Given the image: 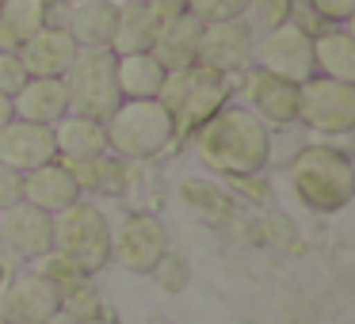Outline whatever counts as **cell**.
<instances>
[{"label":"cell","instance_id":"obj_32","mask_svg":"<svg viewBox=\"0 0 355 324\" xmlns=\"http://www.w3.org/2000/svg\"><path fill=\"white\" fill-rule=\"evenodd\" d=\"M146 8L157 16V24H168V19H176V16H184L187 12V0H146Z\"/></svg>","mask_w":355,"mask_h":324},{"label":"cell","instance_id":"obj_16","mask_svg":"<svg viewBox=\"0 0 355 324\" xmlns=\"http://www.w3.org/2000/svg\"><path fill=\"white\" fill-rule=\"evenodd\" d=\"M77 199H80V187H77V179H73L69 164L50 161V164H42V168L24 172V202L39 206L42 214L54 217V214H62L65 206H73Z\"/></svg>","mask_w":355,"mask_h":324},{"label":"cell","instance_id":"obj_17","mask_svg":"<svg viewBox=\"0 0 355 324\" xmlns=\"http://www.w3.org/2000/svg\"><path fill=\"white\" fill-rule=\"evenodd\" d=\"M16 118L24 123H39V126H54L69 115V92H65L62 77H31L16 96H12Z\"/></svg>","mask_w":355,"mask_h":324},{"label":"cell","instance_id":"obj_13","mask_svg":"<svg viewBox=\"0 0 355 324\" xmlns=\"http://www.w3.org/2000/svg\"><path fill=\"white\" fill-rule=\"evenodd\" d=\"M0 244L19 260H39L54 244V217L31 202H16L0 217Z\"/></svg>","mask_w":355,"mask_h":324},{"label":"cell","instance_id":"obj_12","mask_svg":"<svg viewBox=\"0 0 355 324\" xmlns=\"http://www.w3.org/2000/svg\"><path fill=\"white\" fill-rule=\"evenodd\" d=\"M245 107L268 126H294L298 123V84L252 65L245 73Z\"/></svg>","mask_w":355,"mask_h":324},{"label":"cell","instance_id":"obj_28","mask_svg":"<svg viewBox=\"0 0 355 324\" xmlns=\"http://www.w3.org/2000/svg\"><path fill=\"white\" fill-rule=\"evenodd\" d=\"M27 80H31V73L24 69V57H19L16 50H0V92L16 96Z\"/></svg>","mask_w":355,"mask_h":324},{"label":"cell","instance_id":"obj_18","mask_svg":"<svg viewBox=\"0 0 355 324\" xmlns=\"http://www.w3.org/2000/svg\"><path fill=\"white\" fill-rule=\"evenodd\" d=\"M19 57H24V69L31 77H65L73 57H77V42L69 39V31L62 24H46L19 50Z\"/></svg>","mask_w":355,"mask_h":324},{"label":"cell","instance_id":"obj_27","mask_svg":"<svg viewBox=\"0 0 355 324\" xmlns=\"http://www.w3.org/2000/svg\"><path fill=\"white\" fill-rule=\"evenodd\" d=\"M248 4L252 0H187V12L199 24H225V19H245Z\"/></svg>","mask_w":355,"mask_h":324},{"label":"cell","instance_id":"obj_23","mask_svg":"<svg viewBox=\"0 0 355 324\" xmlns=\"http://www.w3.org/2000/svg\"><path fill=\"white\" fill-rule=\"evenodd\" d=\"M65 164V161H62ZM73 179H77L80 195H96V199H123L130 179H126V161L111 153H100V156H88V161H73L69 164Z\"/></svg>","mask_w":355,"mask_h":324},{"label":"cell","instance_id":"obj_31","mask_svg":"<svg viewBox=\"0 0 355 324\" xmlns=\"http://www.w3.org/2000/svg\"><path fill=\"white\" fill-rule=\"evenodd\" d=\"M16 202H24V172L0 164V214L12 210Z\"/></svg>","mask_w":355,"mask_h":324},{"label":"cell","instance_id":"obj_5","mask_svg":"<svg viewBox=\"0 0 355 324\" xmlns=\"http://www.w3.org/2000/svg\"><path fill=\"white\" fill-rule=\"evenodd\" d=\"M50 252L77 263L85 275H100L111 263L107 214L88 199H77L73 206H65L62 214H54V244H50Z\"/></svg>","mask_w":355,"mask_h":324},{"label":"cell","instance_id":"obj_25","mask_svg":"<svg viewBox=\"0 0 355 324\" xmlns=\"http://www.w3.org/2000/svg\"><path fill=\"white\" fill-rule=\"evenodd\" d=\"M115 73L123 100H157L164 88V77H168V69L153 54H123Z\"/></svg>","mask_w":355,"mask_h":324},{"label":"cell","instance_id":"obj_7","mask_svg":"<svg viewBox=\"0 0 355 324\" xmlns=\"http://www.w3.org/2000/svg\"><path fill=\"white\" fill-rule=\"evenodd\" d=\"M298 123H306L313 134L344 138L355 130V84L332 80L313 73L298 84Z\"/></svg>","mask_w":355,"mask_h":324},{"label":"cell","instance_id":"obj_15","mask_svg":"<svg viewBox=\"0 0 355 324\" xmlns=\"http://www.w3.org/2000/svg\"><path fill=\"white\" fill-rule=\"evenodd\" d=\"M62 27L77 42V50H111L119 27V4L115 0H73L65 4Z\"/></svg>","mask_w":355,"mask_h":324},{"label":"cell","instance_id":"obj_34","mask_svg":"<svg viewBox=\"0 0 355 324\" xmlns=\"http://www.w3.org/2000/svg\"><path fill=\"white\" fill-rule=\"evenodd\" d=\"M46 324H85V321H80V316L77 313H69V309H58V313L54 316H50V321Z\"/></svg>","mask_w":355,"mask_h":324},{"label":"cell","instance_id":"obj_21","mask_svg":"<svg viewBox=\"0 0 355 324\" xmlns=\"http://www.w3.org/2000/svg\"><path fill=\"white\" fill-rule=\"evenodd\" d=\"M54 145H58V161L73 164V161L107 153V134H103V123L69 111L62 123H54Z\"/></svg>","mask_w":355,"mask_h":324},{"label":"cell","instance_id":"obj_14","mask_svg":"<svg viewBox=\"0 0 355 324\" xmlns=\"http://www.w3.org/2000/svg\"><path fill=\"white\" fill-rule=\"evenodd\" d=\"M58 161V145H54V126H39V123H24L12 118L0 130V164H8L16 172H31L42 164Z\"/></svg>","mask_w":355,"mask_h":324},{"label":"cell","instance_id":"obj_6","mask_svg":"<svg viewBox=\"0 0 355 324\" xmlns=\"http://www.w3.org/2000/svg\"><path fill=\"white\" fill-rule=\"evenodd\" d=\"M119 57L111 50H77L69 73H65V92H69V111L73 115L107 123L111 111L123 103L119 92Z\"/></svg>","mask_w":355,"mask_h":324},{"label":"cell","instance_id":"obj_36","mask_svg":"<svg viewBox=\"0 0 355 324\" xmlns=\"http://www.w3.org/2000/svg\"><path fill=\"white\" fill-rule=\"evenodd\" d=\"M0 4H4V0H0Z\"/></svg>","mask_w":355,"mask_h":324},{"label":"cell","instance_id":"obj_19","mask_svg":"<svg viewBox=\"0 0 355 324\" xmlns=\"http://www.w3.org/2000/svg\"><path fill=\"white\" fill-rule=\"evenodd\" d=\"M199 35H202V24L191 16V12H184V16L168 19V24L157 31V42H153L149 54H153L168 73L187 69V65L199 62Z\"/></svg>","mask_w":355,"mask_h":324},{"label":"cell","instance_id":"obj_35","mask_svg":"<svg viewBox=\"0 0 355 324\" xmlns=\"http://www.w3.org/2000/svg\"><path fill=\"white\" fill-rule=\"evenodd\" d=\"M65 4H73V0H65Z\"/></svg>","mask_w":355,"mask_h":324},{"label":"cell","instance_id":"obj_1","mask_svg":"<svg viewBox=\"0 0 355 324\" xmlns=\"http://www.w3.org/2000/svg\"><path fill=\"white\" fill-rule=\"evenodd\" d=\"M195 153L210 172L225 179L260 176L271 164V126L260 123L245 103H225L191 134Z\"/></svg>","mask_w":355,"mask_h":324},{"label":"cell","instance_id":"obj_30","mask_svg":"<svg viewBox=\"0 0 355 324\" xmlns=\"http://www.w3.org/2000/svg\"><path fill=\"white\" fill-rule=\"evenodd\" d=\"M306 8H313L332 27H347L355 16V0H306Z\"/></svg>","mask_w":355,"mask_h":324},{"label":"cell","instance_id":"obj_4","mask_svg":"<svg viewBox=\"0 0 355 324\" xmlns=\"http://www.w3.org/2000/svg\"><path fill=\"white\" fill-rule=\"evenodd\" d=\"M233 84H237L233 77H225V73L210 69L202 62L168 73L157 100L168 107L172 123H176V138H191L214 111H222L233 100Z\"/></svg>","mask_w":355,"mask_h":324},{"label":"cell","instance_id":"obj_24","mask_svg":"<svg viewBox=\"0 0 355 324\" xmlns=\"http://www.w3.org/2000/svg\"><path fill=\"white\" fill-rule=\"evenodd\" d=\"M313 69L321 77L355 84V39L347 27H324L313 35Z\"/></svg>","mask_w":355,"mask_h":324},{"label":"cell","instance_id":"obj_29","mask_svg":"<svg viewBox=\"0 0 355 324\" xmlns=\"http://www.w3.org/2000/svg\"><path fill=\"white\" fill-rule=\"evenodd\" d=\"M291 8H294V0H252V4H248V16L260 19L263 31H271V27L291 19Z\"/></svg>","mask_w":355,"mask_h":324},{"label":"cell","instance_id":"obj_2","mask_svg":"<svg viewBox=\"0 0 355 324\" xmlns=\"http://www.w3.org/2000/svg\"><path fill=\"white\" fill-rule=\"evenodd\" d=\"M291 187L298 202L313 214H336L355 195V172L344 149L336 145H302L291 161Z\"/></svg>","mask_w":355,"mask_h":324},{"label":"cell","instance_id":"obj_3","mask_svg":"<svg viewBox=\"0 0 355 324\" xmlns=\"http://www.w3.org/2000/svg\"><path fill=\"white\" fill-rule=\"evenodd\" d=\"M107 153L119 161H153L176 145V123L161 100H123L103 123Z\"/></svg>","mask_w":355,"mask_h":324},{"label":"cell","instance_id":"obj_22","mask_svg":"<svg viewBox=\"0 0 355 324\" xmlns=\"http://www.w3.org/2000/svg\"><path fill=\"white\" fill-rule=\"evenodd\" d=\"M157 16L146 8V0H123L119 4V27H115V39H111V54L123 57V54H149L157 42Z\"/></svg>","mask_w":355,"mask_h":324},{"label":"cell","instance_id":"obj_26","mask_svg":"<svg viewBox=\"0 0 355 324\" xmlns=\"http://www.w3.org/2000/svg\"><path fill=\"white\" fill-rule=\"evenodd\" d=\"M35 263H39L35 271H39V275L46 278L50 286H54V290H58V298H62V301H69L73 294H80L88 282H92V275H85V271H80L77 263H69L65 255H58V252L39 255Z\"/></svg>","mask_w":355,"mask_h":324},{"label":"cell","instance_id":"obj_10","mask_svg":"<svg viewBox=\"0 0 355 324\" xmlns=\"http://www.w3.org/2000/svg\"><path fill=\"white\" fill-rule=\"evenodd\" d=\"M256 65L302 84V80H309L317 73L313 69V39L298 24L286 19V24L263 31V39L256 42Z\"/></svg>","mask_w":355,"mask_h":324},{"label":"cell","instance_id":"obj_33","mask_svg":"<svg viewBox=\"0 0 355 324\" xmlns=\"http://www.w3.org/2000/svg\"><path fill=\"white\" fill-rule=\"evenodd\" d=\"M12 118H16V107H12V96H4V92H0V130H4V126H8Z\"/></svg>","mask_w":355,"mask_h":324},{"label":"cell","instance_id":"obj_9","mask_svg":"<svg viewBox=\"0 0 355 324\" xmlns=\"http://www.w3.org/2000/svg\"><path fill=\"white\" fill-rule=\"evenodd\" d=\"M168 252V229L153 214H130L119 229H111V260L134 275H149Z\"/></svg>","mask_w":355,"mask_h":324},{"label":"cell","instance_id":"obj_20","mask_svg":"<svg viewBox=\"0 0 355 324\" xmlns=\"http://www.w3.org/2000/svg\"><path fill=\"white\" fill-rule=\"evenodd\" d=\"M54 0H4L0 4V50H24L50 24Z\"/></svg>","mask_w":355,"mask_h":324},{"label":"cell","instance_id":"obj_8","mask_svg":"<svg viewBox=\"0 0 355 324\" xmlns=\"http://www.w3.org/2000/svg\"><path fill=\"white\" fill-rule=\"evenodd\" d=\"M199 62L225 77H245L256 65V35L248 19H225V24H202Z\"/></svg>","mask_w":355,"mask_h":324},{"label":"cell","instance_id":"obj_11","mask_svg":"<svg viewBox=\"0 0 355 324\" xmlns=\"http://www.w3.org/2000/svg\"><path fill=\"white\" fill-rule=\"evenodd\" d=\"M58 309L62 298L39 271H16L0 286V324H46Z\"/></svg>","mask_w":355,"mask_h":324}]
</instances>
